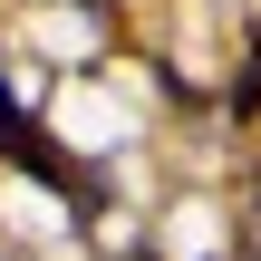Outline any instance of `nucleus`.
<instances>
[{
  "instance_id": "f03ea898",
  "label": "nucleus",
  "mask_w": 261,
  "mask_h": 261,
  "mask_svg": "<svg viewBox=\"0 0 261 261\" xmlns=\"http://www.w3.org/2000/svg\"><path fill=\"white\" fill-rule=\"evenodd\" d=\"M232 116H261V48L232 68Z\"/></svg>"
},
{
  "instance_id": "f257e3e1",
  "label": "nucleus",
  "mask_w": 261,
  "mask_h": 261,
  "mask_svg": "<svg viewBox=\"0 0 261 261\" xmlns=\"http://www.w3.org/2000/svg\"><path fill=\"white\" fill-rule=\"evenodd\" d=\"M0 155H10L29 184H48V194H68V203H97V194H87V174L68 165V145H58L48 126H29V116H19V97H0Z\"/></svg>"
}]
</instances>
